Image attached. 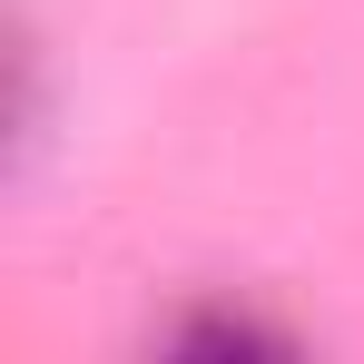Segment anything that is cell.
<instances>
[{"instance_id": "6da1fadb", "label": "cell", "mask_w": 364, "mask_h": 364, "mask_svg": "<svg viewBox=\"0 0 364 364\" xmlns=\"http://www.w3.org/2000/svg\"><path fill=\"white\" fill-rule=\"evenodd\" d=\"M168 355H197V364H237V355H296V335L256 305H187L168 325Z\"/></svg>"}, {"instance_id": "7a4b0ae2", "label": "cell", "mask_w": 364, "mask_h": 364, "mask_svg": "<svg viewBox=\"0 0 364 364\" xmlns=\"http://www.w3.org/2000/svg\"><path fill=\"white\" fill-rule=\"evenodd\" d=\"M40 119H50V89H40V40L10 30V168L40 148Z\"/></svg>"}]
</instances>
